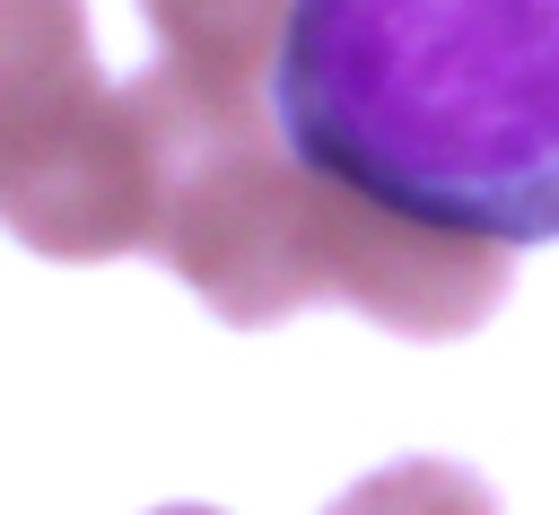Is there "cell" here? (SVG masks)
I'll return each instance as SVG.
<instances>
[{
  "mask_svg": "<svg viewBox=\"0 0 559 515\" xmlns=\"http://www.w3.org/2000/svg\"><path fill=\"white\" fill-rule=\"evenodd\" d=\"M262 113L402 227L559 244V0H288Z\"/></svg>",
  "mask_w": 559,
  "mask_h": 515,
  "instance_id": "obj_1",
  "label": "cell"
},
{
  "mask_svg": "<svg viewBox=\"0 0 559 515\" xmlns=\"http://www.w3.org/2000/svg\"><path fill=\"white\" fill-rule=\"evenodd\" d=\"M157 122V253L227 323L358 306L384 332L454 340L507 297V244L402 227L297 166L262 105H201L166 70L140 79Z\"/></svg>",
  "mask_w": 559,
  "mask_h": 515,
  "instance_id": "obj_2",
  "label": "cell"
},
{
  "mask_svg": "<svg viewBox=\"0 0 559 515\" xmlns=\"http://www.w3.org/2000/svg\"><path fill=\"white\" fill-rule=\"evenodd\" d=\"M0 218L52 262L157 244L148 87L96 70L87 0H0Z\"/></svg>",
  "mask_w": 559,
  "mask_h": 515,
  "instance_id": "obj_3",
  "label": "cell"
},
{
  "mask_svg": "<svg viewBox=\"0 0 559 515\" xmlns=\"http://www.w3.org/2000/svg\"><path fill=\"white\" fill-rule=\"evenodd\" d=\"M157 26V70L201 105H262V70L288 0H140Z\"/></svg>",
  "mask_w": 559,
  "mask_h": 515,
  "instance_id": "obj_4",
  "label": "cell"
},
{
  "mask_svg": "<svg viewBox=\"0 0 559 515\" xmlns=\"http://www.w3.org/2000/svg\"><path fill=\"white\" fill-rule=\"evenodd\" d=\"M323 515H498V498H489L480 471L419 454V463H384V471H367V480H358L349 498H332Z\"/></svg>",
  "mask_w": 559,
  "mask_h": 515,
  "instance_id": "obj_5",
  "label": "cell"
},
{
  "mask_svg": "<svg viewBox=\"0 0 559 515\" xmlns=\"http://www.w3.org/2000/svg\"><path fill=\"white\" fill-rule=\"evenodd\" d=\"M157 515H210V506H157Z\"/></svg>",
  "mask_w": 559,
  "mask_h": 515,
  "instance_id": "obj_6",
  "label": "cell"
}]
</instances>
